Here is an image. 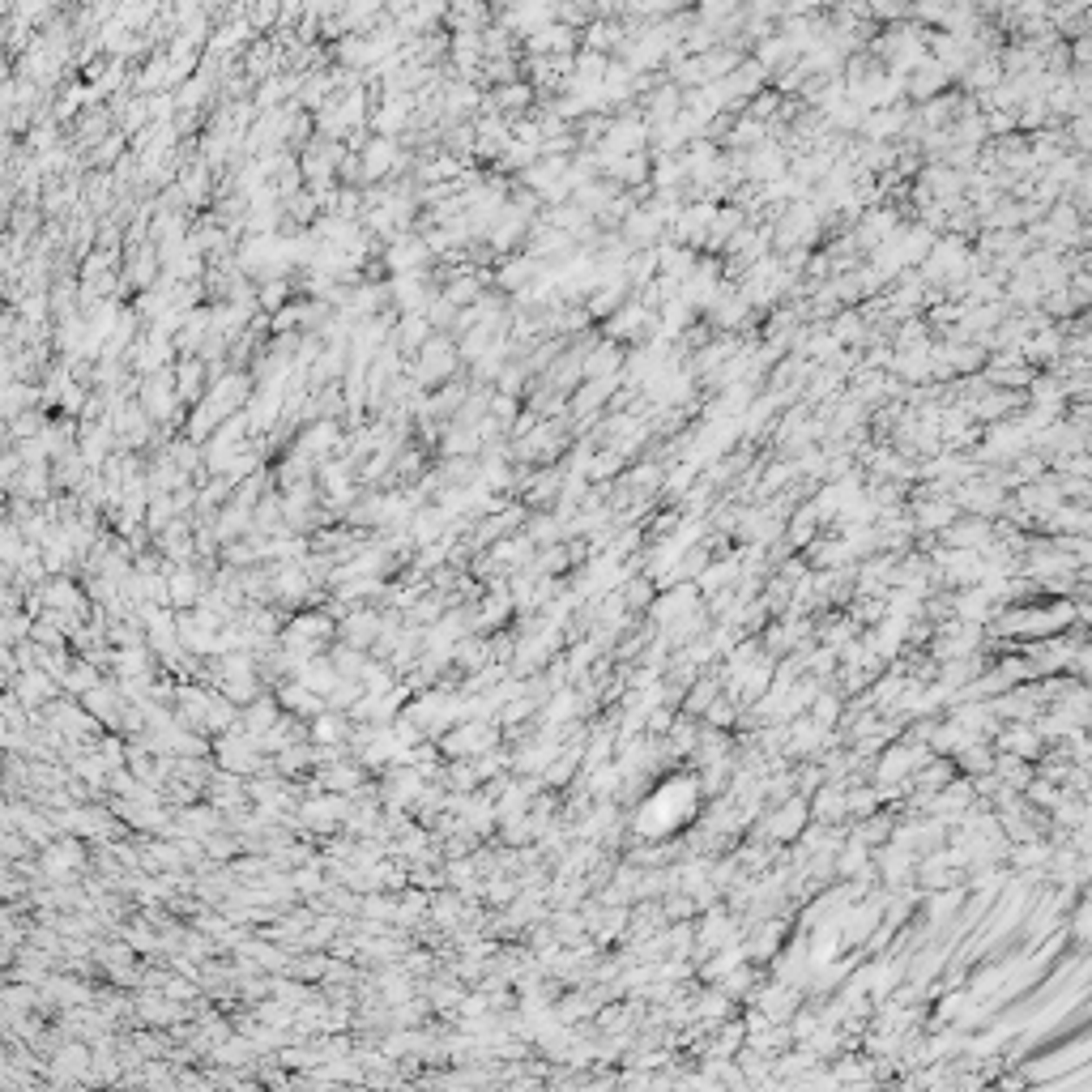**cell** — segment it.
I'll return each instance as SVG.
<instances>
[{"mask_svg": "<svg viewBox=\"0 0 1092 1092\" xmlns=\"http://www.w3.org/2000/svg\"><path fill=\"white\" fill-rule=\"evenodd\" d=\"M530 99H534V90H530V86H521V82H516V86H499L496 95H491V102H496L503 115L525 111V102H530Z\"/></svg>", "mask_w": 1092, "mask_h": 1092, "instance_id": "4", "label": "cell"}, {"mask_svg": "<svg viewBox=\"0 0 1092 1092\" xmlns=\"http://www.w3.org/2000/svg\"><path fill=\"white\" fill-rule=\"evenodd\" d=\"M201 594V585H197V576L188 572V568H180L175 576H171V602H180V606H188L193 597Z\"/></svg>", "mask_w": 1092, "mask_h": 1092, "instance_id": "5", "label": "cell"}, {"mask_svg": "<svg viewBox=\"0 0 1092 1092\" xmlns=\"http://www.w3.org/2000/svg\"><path fill=\"white\" fill-rule=\"evenodd\" d=\"M120 146H124V141H120V137H111V141H107V146H99V154H95V158H99L102 167H107V162H111V158H115V154H120Z\"/></svg>", "mask_w": 1092, "mask_h": 1092, "instance_id": "7", "label": "cell"}, {"mask_svg": "<svg viewBox=\"0 0 1092 1092\" xmlns=\"http://www.w3.org/2000/svg\"><path fill=\"white\" fill-rule=\"evenodd\" d=\"M457 359H461V350L452 346L448 338H431L427 346L414 354V376H418V385L448 380V376H452V367H457Z\"/></svg>", "mask_w": 1092, "mask_h": 1092, "instance_id": "1", "label": "cell"}, {"mask_svg": "<svg viewBox=\"0 0 1092 1092\" xmlns=\"http://www.w3.org/2000/svg\"><path fill=\"white\" fill-rule=\"evenodd\" d=\"M491 418H499V423H512V418H516V398H508V393L491 398Z\"/></svg>", "mask_w": 1092, "mask_h": 1092, "instance_id": "6", "label": "cell"}, {"mask_svg": "<svg viewBox=\"0 0 1092 1092\" xmlns=\"http://www.w3.org/2000/svg\"><path fill=\"white\" fill-rule=\"evenodd\" d=\"M359 162H363V175H367V180H385L389 171L401 167V149L393 137H376V141L363 146V158H359Z\"/></svg>", "mask_w": 1092, "mask_h": 1092, "instance_id": "2", "label": "cell"}, {"mask_svg": "<svg viewBox=\"0 0 1092 1092\" xmlns=\"http://www.w3.org/2000/svg\"><path fill=\"white\" fill-rule=\"evenodd\" d=\"M431 338H436V333H431V320H427V316H401V333L393 338V342H401L405 350H414V354H418V350L427 346Z\"/></svg>", "mask_w": 1092, "mask_h": 1092, "instance_id": "3", "label": "cell"}]
</instances>
